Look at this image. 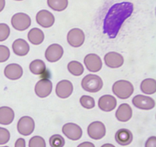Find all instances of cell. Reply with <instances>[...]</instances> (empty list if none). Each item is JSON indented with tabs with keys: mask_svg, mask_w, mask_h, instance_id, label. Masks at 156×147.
Instances as JSON below:
<instances>
[{
	"mask_svg": "<svg viewBox=\"0 0 156 147\" xmlns=\"http://www.w3.org/2000/svg\"><path fill=\"white\" fill-rule=\"evenodd\" d=\"M81 85L85 91L97 93L103 87V81L98 75L88 74L82 80Z\"/></svg>",
	"mask_w": 156,
	"mask_h": 147,
	"instance_id": "obj_3",
	"label": "cell"
},
{
	"mask_svg": "<svg viewBox=\"0 0 156 147\" xmlns=\"http://www.w3.org/2000/svg\"><path fill=\"white\" fill-rule=\"evenodd\" d=\"M133 12V4L129 2L116 3L108 10L104 21V31L108 36L114 38L122 24Z\"/></svg>",
	"mask_w": 156,
	"mask_h": 147,
	"instance_id": "obj_1",
	"label": "cell"
},
{
	"mask_svg": "<svg viewBox=\"0 0 156 147\" xmlns=\"http://www.w3.org/2000/svg\"><path fill=\"white\" fill-rule=\"evenodd\" d=\"M18 133L23 136H29L32 134L35 129V123L33 118L28 116H24L20 118L17 125Z\"/></svg>",
	"mask_w": 156,
	"mask_h": 147,
	"instance_id": "obj_5",
	"label": "cell"
},
{
	"mask_svg": "<svg viewBox=\"0 0 156 147\" xmlns=\"http://www.w3.org/2000/svg\"><path fill=\"white\" fill-rule=\"evenodd\" d=\"M29 69L33 74L42 75L47 70L46 64L42 60L36 59L31 61L29 65Z\"/></svg>",
	"mask_w": 156,
	"mask_h": 147,
	"instance_id": "obj_23",
	"label": "cell"
},
{
	"mask_svg": "<svg viewBox=\"0 0 156 147\" xmlns=\"http://www.w3.org/2000/svg\"><path fill=\"white\" fill-rule=\"evenodd\" d=\"M73 92V85L71 81L62 80L57 83L56 87V93L57 96L62 99L69 97Z\"/></svg>",
	"mask_w": 156,
	"mask_h": 147,
	"instance_id": "obj_14",
	"label": "cell"
},
{
	"mask_svg": "<svg viewBox=\"0 0 156 147\" xmlns=\"http://www.w3.org/2000/svg\"><path fill=\"white\" fill-rule=\"evenodd\" d=\"M116 117L120 122L125 123L129 121L133 116V110L128 104H122L116 111Z\"/></svg>",
	"mask_w": 156,
	"mask_h": 147,
	"instance_id": "obj_18",
	"label": "cell"
},
{
	"mask_svg": "<svg viewBox=\"0 0 156 147\" xmlns=\"http://www.w3.org/2000/svg\"><path fill=\"white\" fill-rule=\"evenodd\" d=\"M12 27L17 31L23 32L28 28L31 24V19L28 15L23 12H18L12 17L11 20Z\"/></svg>",
	"mask_w": 156,
	"mask_h": 147,
	"instance_id": "obj_4",
	"label": "cell"
},
{
	"mask_svg": "<svg viewBox=\"0 0 156 147\" xmlns=\"http://www.w3.org/2000/svg\"><path fill=\"white\" fill-rule=\"evenodd\" d=\"M68 70L70 74H72L74 76H81L84 72V67L80 62L77 61H70L68 64Z\"/></svg>",
	"mask_w": 156,
	"mask_h": 147,
	"instance_id": "obj_26",
	"label": "cell"
},
{
	"mask_svg": "<svg viewBox=\"0 0 156 147\" xmlns=\"http://www.w3.org/2000/svg\"><path fill=\"white\" fill-rule=\"evenodd\" d=\"M15 1H23V0H15Z\"/></svg>",
	"mask_w": 156,
	"mask_h": 147,
	"instance_id": "obj_38",
	"label": "cell"
},
{
	"mask_svg": "<svg viewBox=\"0 0 156 147\" xmlns=\"http://www.w3.org/2000/svg\"><path fill=\"white\" fill-rule=\"evenodd\" d=\"M80 104L85 109H92L95 107V101L94 99L91 96L88 95H83L80 98Z\"/></svg>",
	"mask_w": 156,
	"mask_h": 147,
	"instance_id": "obj_27",
	"label": "cell"
},
{
	"mask_svg": "<svg viewBox=\"0 0 156 147\" xmlns=\"http://www.w3.org/2000/svg\"><path fill=\"white\" fill-rule=\"evenodd\" d=\"M63 48L59 44H50L45 51V58L47 61L51 63L56 62L62 57Z\"/></svg>",
	"mask_w": 156,
	"mask_h": 147,
	"instance_id": "obj_12",
	"label": "cell"
},
{
	"mask_svg": "<svg viewBox=\"0 0 156 147\" xmlns=\"http://www.w3.org/2000/svg\"><path fill=\"white\" fill-rule=\"evenodd\" d=\"M1 147H9V146H1Z\"/></svg>",
	"mask_w": 156,
	"mask_h": 147,
	"instance_id": "obj_39",
	"label": "cell"
},
{
	"mask_svg": "<svg viewBox=\"0 0 156 147\" xmlns=\"http://www.w3.org/2000/svg\"><path fill=\"white\" fill-rule=\"evenodd\" d=\"M62 131L68 139L73 141L79 140L82 136V128L79 125L73 123H68L63 125Z\"/></svg>",
	"mask_w": 156,
	"mask_h": 147,
	"instance_id": "obj_9",
	"label": "cell"
},
{
	"mask_svg": "<svg viewBox=\"0 0 156 147\" xmlns=\"http://www.w3.org/2000/svg\"><path fill=\"white\" fill-rule=\"evenodd\" d=\"M105 64L111 68H118L124 63V58L120 54L115 51L108 52L105 56Z\"/></svg>",
	"mask_w": 156,
	"mask_h": 147,
	"instance_id": "obj_15",
	"label": "cell"
},
{
	"mask_svg": "<svg viewBox=\"0 0 156 147\" xmlns=\"http://www.w3.org/2000/svg\"><path fill=\"white\" fill-rule=\"evenodd\" d=\"M77 147H95L92 142H84L79 144Z\"/></svg>",
	"mask_w": 156,
	"mask_h": 147,
	"instance_id": "obj_35",
	"label": "cell"
},
{
	"mask_svg": "<svg viewBox=\"0 0 156 147\" xmlns=\"http://www.w3.org/2000/svg\"><path fill=\"white\" fill-rule=\"evenodd\" d=\"M87 131L90 138L95 140H99L105 137L106 134V127L101 121H94L89 124Z\"/></svg>",
	"mask_w": 156,
	"mask_h": 147,
	"instance_id": "obj_6",
	"label": "cell"
},
{
	"mask_svg": "<svg viewBox=\"0 0 156 147\" xmlns=\"http://www.w3.org/2000/svg\"><path fill=\"white\" fill-rule=\"evenodd\" d=\"M85 36L83 31L80 28H73L68 32L67 41L73 47H81L85 42Z\"/></svg>",
	"mask_w": 156,
	"mask_h": 147,
	"instance_id": "obj_8",
	"label": "cell"
},
{
	"mask_svg": "<svg viewBox=\"0 0 156 147\" xmlns=\"http://www.w3.org/2000/svg\"><path fill=\"white\" fill-rule=\"evenodd\" d=\"M28 41L34 45H39L44 41V33L38 28H34L29 31L27 34Z\"/></svg>",
	"mask_w": 156,
	"mask_h": 147,
	"instance_id": "obj_22",
	"label": "cell"
},
{
	"mask_svg": "<svg viewBox=\"0 0 156 147\" xmlns=\"http://www.w3.org/2000/svg\"><path fill=\"white\" fill-rule=\"evenodd\" d=\"M10 136V133L7 129L0 127V145H4L9 142Z\"/></svg>",
	"mask_w": 156,
	"mask_h": 147,
	"instance_id": "obj_32",
	"label": "cell"
},
{
	"mask_svg": "<svg viewBox=\"0 0 156 147\" xmlns=\"http://www.w3.org/2000/svg\"><path fill=\"white\" fill-rule=\"evenodd\" d=\"M101 147H116V146L115 145H113V144L106 143V144H104V145H102Z\"/></svg>",
	"mask_w": 156,
	"mask_h": 147,
	"instance_id": "obj_37",
	"label": "cell"
},
{
	"mask_svg": "<svg viewBox=\"0 0 156 147\" xmlns=\"http://www.w3.org/2000/svg\"><path fill=\"white\" fill-rule=\"evenodd\" d=\"M50 145L51 147H63L65 145V139L60 135H53L50 138Z\"/></svg>",
	"mask_w": 156,
	"mask_h": 147,
	"instance_id": "obj_28",
	"label": "cell"
},
{
	"mask_svg": "<svg viewBox=\"0 0 156 147\" xmlns=\"http://www.w3.org/2000/svg\"><path fill=\"white\" fill-rule=\"evenodd\" d=\"M15 147H25V140L22 138H19L16 140Z\"/></svg>",
	"mask_w": 156,
	"mask_h": 147,
	"instance_id": "obj_34",
	"label": "cell"
},
{
	"mask_svg": "<svg viewBox=\"0 0 156 147\" xmlns=\"http://www.w3.org/2000/svg\"><path fill=\"white\" fill-rule=\"evenodd\" d=\"M141 90L146 94H154L156 92V81L153 78H147L142 81Z\"/></svg>",
	"mask_w": 156,
	"mask_h": 147,
	"instance_id": "obj_24",
	"label": "cell"
},
{
	"mask_svg": "<svg viewBox=\"0 0 156 147\" xmlns=\"http://www.w3.org/2000/svg\"><path fill=\"white\" fill-rule=\"evenodd\" d=\"M84 64L89 71L96 73L101 70V58L96 54H88L84 58Z\"/></svg>",
	"mask_w": 156,
	"mask_h": 147,
	"instance_id": "obj_11",
	"label": "cell"
},
{
	"mask_svg": "<svg viewBox=\"0 0 156 147\" xmlns=\"http://www.w3.org/2000/svg\"><path fill=\"white\" fill-rule=\"evenodd\" d=\"M117 100L112 95H104L99 98L98 107L105 112H111L114 110L117 107Z\"/></svg>",
	"mask_w": 156,
	"mask_h": 147,
	"instance_id": "obj_16",
	"label": "cell"
},
{
	"mask_svg": "<svg viewBox=\"0 0 156 147\" xmlns=\"http://www.w3.org/2000/svg\"><path fill=\"white\" fill-rule=\"evenodd\" d=\"M145 147H156V136H152L146 140Z\"/></svg>",
	"mask_w": 156,
	"mask_h": 147,
	"instance_id": "obj_33",
	"label": "cell"
},
{
	"mask_svg": "<svg viewBox=\"0 0 156 147\" xmlns=\"http://www.w3.org/2000/svg\"><path fill=\"white\" fill-rule=\"evenodd\" d=\"M10 28L5 23H0V41H4L10 35Z\"/></svg>",
	"mask_w": 156,
	"mask_h": 147,
	"instance_id": "obj_30",
	"label": "cell"
},
{
	"mask_svg": "<svg viewBox=\"0 0 156 147\" xmlns=\"http://www.w3.org/2000/svg\"><path fill=\"white\" fill-rule=\"evenodd\" d=\"M5 6V0H0V12L4 9Z\"/></svg>",
	"mask_w": 156,
	"mask_h": 147,
	"instance_id": "obj_36",
	"label": "cell"
},
{
	"mask_svg": "<svg viewBox=\"0 0 156 147\" xmlns=\"http://www.w3.org/2000/svg\"><path fill=\"white\" fill-rule=\"evenodd\" d=\"M68 0H47V5L53 10L56 12H62L67 8Z\"/></svg>",
	"mask_w": 156,
	"mask_h": 147,
	"instance_id": "obj_25",
	"label": "cell"
},
{
	"mask_svg": "<svg viewBox=\"0 0 156 147\" xmlns=\"http://www.w3.org/2000/svg\"><path fill=\"white\" fill-rule=\"evenodd\" d=\"M29 147H46V142L41 136H33L29 140Z\"/></svg>",
	"mask_w": 156,
	"mask_h": 147,
	"instance_id": "obj_29",
	"label": "cell"
},
{
	"mask_svg": "<svg viewBox=\"0 0 156 147\" xmlns=\"http://www.w3.org/2000/svg\"><path fill=\"white\" fill-rule=\"evenodd\" d=\"M113 93L118 98L126 100L130 97L134 92V87L132 83L126 80H120L113 84Z\"/></svg>",
	"mask_w": 156,
	"mask_h": 147,
	"instance_id": "obj_2",
	"label": "cell"
},
{
	"mask_svg": "<svg viewBox=\"0 0 156 147\" xmlns=\"http://www.w3.org/2000/svg\"><path fill=\"white\" fill-rule=\"evenodd\" d=\"M12 49L14 53L18 56H25L30 51V46L25 40L18 38L12 44Z\"/></svg>",
	"mask_w": 156,
	"mask_h": 147,
	"instance_id": "obj_20",
	"label": "cell"
},
{
	"mask_svg": "<svg viewBox=\"0 0 156 147\" xmlns=\"http://www.w3.org/2000/svg\"><path fill=\"white\" fill-rule=\"evenodd\" d=\"M133 136L130 130L127 129H120L115 134V140L119 145H128L132 142Z\"/></svg>",
	"mask_w": 156,
	"mask_h": 147,
	"instance_id": "obj_19",
	"label": "cell"
},
{
	"mask_svg": "<svg viewBox=\"0 0 156 147\" xmlns=\"http://www.w3.org/2000/svg\"><path fill=\"white\" fill-rule=\"evenodd\" d=\"M132 102L136 108L143 110H152L155 107V101L153 98L142 94L134 96Z\"/></svg>",
	"mask_w": 156,
	"mask_h": 147,
	"instance_id": "obj_7",
	"label": "cell"
},
{
	"mask_svg": "<svg viewBox=\"0 0 156 147\" xmlns=\"http://www.w3.org/2000/svg\"><path fill=\"white\" fill-rule=\"evenodd\" d=\"M4 74L8 79L16 81L20 79L23 75V68L18 64H8L4 70Z\"/></svg>",
	"mask_w": 156,
	"mask_h": 147,
	"instance_id": "obj_17",
	"label": "cell"
},
{
	"mask_svg": "<svg viewBox=\"0 0 156 147\" xmlns=\"http://www.w3.org/2000/svg\"><path fill=\"white\" fill-rule=\"evenodd\" d=\"M53 84L48 78H44L38 81L34 87L35 93L40 98H45L51 93Z\"/></svg>",
	"mask_w": 156,
	"mask_h": 147,
	"instance_id": "obj_10",
	"label": "cell"
},
{
	"mask_svg": "<svg viewBox=\"0 0 156 147\" xmlns=\"http://www.w3.org/2000/svg\"><path fill=\"white\" fill-rule=\"evenodd\" d=\"M36 21L37 24L41 27L48 28L52 27L53 24H54L55 17L53 13L45 10V9H43L37 13Z\"/></svg>",
	"mask_w": 156,
	"mask_h": 147,
	"instance_id": "obj_13",
	"label": "cell"
},
{
	"mask_svg": "<svg viewBox=\"0 0 156 147\" xmlns=\"http://www.w3.org/2000/svg\"><path fill=\"white\" fill-rule=\"evenodd\" d=\"M15 119V112L9 107H0V124L9 125Z\"/></svg>",
	"mask_w": 156,
	"mask_h": 147,
	"instance_id": "obj_21",
	"label": "cell"
},
{
	"mask_svg": "<svg viewBox=\"0 0 156 147\" xmlns=\"http://www.w3.org/2000/svg\"><path fill=\"white\" fill-rule=\"evenodd\" d=\"M10 57V50L5 45H0V63L5 62Z\"/></svg>",
	"mask_w": 156,
	"mask_h": 147,
	"instance_id": "obj_31",
	"label": "cell"
}]
</instances>
